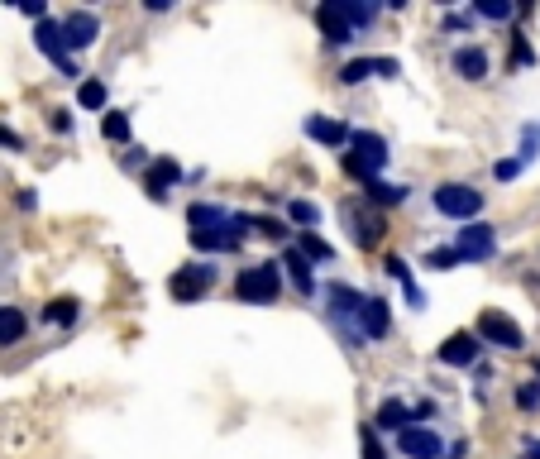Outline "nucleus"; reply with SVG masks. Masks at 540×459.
I'll return each instance as SVG.
<instances>
[{"label": "nucleus", "instance_id": "f257e3e1", "mask_svg": "<svg viewBox=\"0 0 540 459\" xmlns=\"http://www.w3.org/2000/svg\"><path fill=\"white\" fill-rule=\"evenodd\" d=\"M345 173L349 177H359V182H378V173L388 168V139L383 134H373V130H349V144H345Z\"/></svg>", "mask_w": 540, "mask_h": 459}, {"label": "nucleus", "instance_id": "f03ea898", "mask_svg": "<svg viewBox=\"0 0 540 459\" xmlns=\"http://www.w3.org/2000/svg\"><path fill=\"white\" fill-rule=\"evenodd\" d=\"M282 292V268L278 263H254L235 278V297L249 306H273Z\"/></svg>", "mask_w": 540, "mask_h": 459}, {"label": "nucleus", "instance_id": "7ed1b4c3", "mask_svg": "<svg viewBox=\"0 0 540 459\" xmlns=\"http://www.w3.org/2000/svg\"><path fill=\"white\" fill-rule=\"evenodd\" d=\"M431 201H435V211H440V216L459 220V225L478 220V211H483V192H474L469 182H440Z\"/></svg>", "mask_w": 540, "mask_h": 459}, {"label": "nucleus", "instance_id": "20e7f679", "mask_svg": "<svg viewBox=\"0 0 540 459\" xmlns=\"http://www.w3.org/2000/svg\"><path fill=\"white\" fill-rule=\"evenodd\" d=\"M493 249H497V230L493 225H483V220H469V225L454 235V254H459V263L493 259Z\"/></svg>", "mask_w": 540, "mask_h": 459}, {"label": "nucleus", "instance_id": "39448f33", "mask_svg": "<svg viewBox=\"0 0 540 459\" xmlns=\"http://www.w3.org/2000/svg\"><path fill=\"white\" fill-rule=\"evenodd\" d=\"M474 335H478V345L488 340V345H502V350H521V345H526L521 326L507 316V311H483V316H478V326H474Z\"/></svg>", "mask_w": 540, "mask_h": 459}, {"label": "nucleus", "instance_id": "423d86ee", "mask_svg": "<svg viewBox=\"0 0 540 459\" xmlns=\"http://www.w3.org/2000/svg\"><path fill=\"white\" fill-rule=\"evenodd\" d=\"M216 283V268L211 263H196V268H177L168 292H173V302H196V297H206Z\"/></svg>", "mask_w": 540, "mask_h": 459}, {"label": "nucleus", "instance_id": "0eeeda50", "mask_svg": "<svg viewBox=\"0 0 540 459\" xmlns=\"http://www.w3.org/2000/svg\"><path fill=\"white\" fill-rule=\"evenodd\" d=\"M316 24H321L325 44H349V39H354V24H349V15H345V0H325V5H316Z\"/></svg>", "mask_w": 540, "mask_h": 459}, {"label": "nucleus", "instance_id": "6e6552de", "mask_svg": "<svg viewBox=\"0 0 540 459\" xmlns=\"http://www.w3.org/2000/svg\"><path fill=\"white\" fill-rule=\"evenodd\" d=\"M345 225L354 230V244H364V249H373V244L383 240V216L368 211V206H359V201H354V206L345 201Z\"/></svg>", "mask_w": 540, "mask_h": 459}, {"label": "nucleus", "instance_id": "1a4fd4ad", "mask_svg": "<svg viewBox=\"0 0 540 459\" xmlns=\"http://www.w3.org/2000/svg\"><path fill=\"white\" fill-rule=\"evenodd\" d=\"M397 450L407 459H440L445 455V445H440V436H435L431 426H407V431L397 436Z\"/></svg>", "mask_w": 540, "mask_h": 459}, {"label": "nucleus", "instance_id": "9d476101", "mask_svg": "<svg viewBox=\"0 0 540 459\" xmlns=\"http://www.w3.org/2000/svg\"><path fill=\"white\" fill-rule=\"evenodd\" d=\"M58 29H63V44L67 48H91V44H96V34H101V20H96L91 10H72Z\"/></svg>", "mask_w": 540, "mask_h": 459}, {"label": "nucleus", "instance_id": "9b49d317", "mask_svg": "<svg viewBox=\"0 0 540 459\" xmlns=\"http://www.w3.org/2000/svg\"><path fill=\"white\" fill-rule=\"evenodd\" d=\"M402 67L392 63V58H354V63L340 67V82L345 87H359V82H368V77H397Z\"/></svg>", "mask_w": 540, "mask_h": 459}, {"label": "nucleus", "instance_id": "f8f14e48", "mask_svg": "<svg viewBox=\"0 0 540 459\" xmlns=\"http://www.w3.org/2000/svg\"><path fill=\"white\" fill-rule=\"evenodd\" d=\"M478 359V335L474 330H459V335H450L445 345H440V364H450V369H469Z\"/></svg>", "mask_w": 540, "mask_h": 459}, {"label": "nucleus", "instance_id": "ddd939ff", "mask_svg": "<svg viewBox=\"0 0 540 459\" xmlns=\"http://www.w3.org/2000/svg\"><path fill=\"white\" fill-rule=\"evenodd\" d=\"M34 39H39V48H44L53 63L63 67L67 77H77V67H72V58H67V44H63V29L53 20H39V29H34Z\"/></svg>", "mask_w": 540, "mask_h": 459}, {"label": "nucleus", "instance_id": "4468645a", "mask_svg": "<svg viewBox=\"0 0 540 459\" xmlns=\"http://www.w3.org/2000/svg\"><path fill=\"white\" fill-rule=\"evenodd\" d=\"M316 144H325V149H345L349 144V125H340V120H330V115H306L302 125Z\"/></svg>", "mask_w": 540, "mask_h": 459}, {"label": "nucleus", "instance_id": "2eb2a0df", "mask_svg": "<svg viewBox=\"0 0 540 459\" xmlns=\"http://www.w3.org/2000/svg\"><path fill=\"white\" fill-rule=\"evenodd\" d=\"M359 330H364L368 340H383L392 330V316H388V302L383 297H364V306H359Z\"/></svg>", "mask_w": 540, "mask_h": 459}, {"label": "nucleus", "instance_id": "dca6fc26", "mask_svg": "<svg viewBox=\"0 0 540 459\" xmlns=\"http://www.w3.org/2000/svg\"><path fill=\"white\" fill-rule=\"evenodd\" d=\"M187 220H192V235H211V230H230V225H235V216H230L225 206H206V201L192 206Z\"/></svg>", "mask_w": 540, "mask_h": 459}, {"label": "nucleus", "instance_id": "f3484780", "mask_svg": "<svg viewBox=\"0 0 540 459\" xmlns=\"http://www.w3.org/2000/svg\"><path fill=\"white\" fill-rule=\"evenodd\" d=\"M278 268H287V278H292V287H297L302 297H311V292H316V273H311V259H306L302 249H287Z\"/></svg>", "mask_w": 540, "mask_h": 459}, {"label": "nucleus", "instance_id": "a211bd4d", "mask_svg": "<svg viewBox=\"0 0 540 459\" xmlns=\"http://www.w3.org/2000/svg\"><path fill=\"white\" fill-rule=\"evenodd\" d=\"M373 426H378V431H397V436H402V431L411 426V407H407V402H397V397H388V402L378 407V416H373Z\"/></svg>", "mask_w": 540, "mask_h": 459}, {"label": "nucleus", "instance_id": "6ab92c4d", "mask_svg": "<svg viewBox=\"0 0 540 459\" xmlns=\"http://www.w3.org/2000/svg\"><path fill=\"white\" fill-rule=\"evenodd\" d=\"M454 72H459L464 82H483V77H488V53H483V48H459V53H454Z\"/></svg>", "mask_w": 540, "mask_h": 459}, {"label": "nucleus", "instance_id": "aec40b11", "mask_svg": "<svg viewBox=\"0 0 540 459\" xmlns=\"http://www.w3.org/2000/svg\"><path fill=\"white\" fill-rule=\"evenodd\" d=\"M177 177H182V168H177L173 158H158V163L149 168V197H153V201H163V197H168V187H173Z\"/></svg>", "mask_w": 540, "mask_h": 459}, {"label": "nucleus", "instance_id": "412c9836", "mask_svg": "<svg viewBox=\"0 0 540 459\" xmlns=\"http://www.w3.org/2000/svg\"><path fill=\"white\" fill-rule=\"evenodd\" d=\"M383 268H388L392 278L402 283V292H407V302H411V306H426V292H421V287L411 283V268H407V259H397V254H388V259H383Z\"/></svg>", "mask_w": 540, "mask_h": 459}, {"label": "nucleus", "instance_id": "4be33fe9", "mask_svg": "<svg viewBox=\"0 0 540 459\" xmlns=\"http://www.w3.org/2000/svg\"><path fill=\"white\" fill-rule=\"evenodd\" d=\"M29 321H24L20 306H0V345H20Z\"/></svg>", "mask_w": 540, "mask_h": 459}, {"label": "nucleus", "instance_id": "5701e85b", "mask_svg": "<svg viewBox=\"0 0 540 459\" xmlns=\"http://www.w3.org/2000/svg\"><path fill=\"white\" fill-rule=\"evenodd\" d=\"M330 306H335V316H359V306H364V292L349 283H330Z\"/></svg>", "mask_w": 540, "mask_h": 459}, {"label": "nucleus", "instance_id": "b1692460", "mask_svg": "<svg viewBox=\"0 0 540 459\" xmlns=\"http://www.w3.org/2000/svg\"><path fill=\"white\" fill-rule=\"evenodd\" d=\"M364 192H368V206H378V211H383V206H402V201H407V187H397V182H368Z\"/></svg>", "mask_w": 540, "mask_h": 459}, {"label": "nucleus", "instance_id": "393cba45", "mask_svg": "<svg viewBox=\"0 0 540 459\" xmlns=\"http://www.w3.org/2000/svg\"><path fill=\"white\" fill-rule=\"evenodd\" d=\"M77 316H82V306L72 302V297H58V302L44 306V321H53V326H72Z\"/></svg>", "mask_w": 540, "mask_h": 459}, {"label": "nucleus", "instance_id": "a878e982", "mask_svg": "<svg viewBox=\"0 0 540 459\" xmlns=\"http://www.w3.org/2000/svg\"><path fill=\"white\" fill-rule=\"evenodd\" d=\"M77 101H82V110H106V82L87 77V82L77 87Z\"/></svg>", "mask_w": 540, "mask_h": 459}, {"label": "nucleus", "instance_id": "bb28decb", "mask_svg": "<svg viewBox=\"0 0 540 459\" xmlns=\"http://www.w3.org/2000/svg\"><path fill=\"white\" fill-rule=\"evenodd\" d=\"M359 450H364V459H388V450H383V440H378V431H373V426H364V431H359Z\"/></svg>", "mask_w": 540, "mask_h": 459}, {"label": "nucleus", "instance_id": "cd10ccee", "mask_svg": "<svg viewBox=\"0 0 540 459\" xmlns=\"http://www.w3.org/2000/svg\"><path fill=\"white\" fill-rule=\"evenodd\" d=\"M297 249H302L306 259H330V254H335V249H330V244H325L321 235H311V230L302 235V244H297Z\"/></svg>", "mask_w": 540, "mask_h": 459}, {"label": "nucleus", "instance_id": "c85d7f7f", "mask_svg": "<svg viewBox=\"0 0 540 459\" xmlns=\"http://www.w3.org/2000/svg\"><path fill=\"white\" fill-rule=\"evenodd\" d=\"M101 130H106V139H120V144H125V139H130V115H106Z\"/></svg>", "mask_w": 540, "mask_h": 459}, {"label": "nucleus", "instance_id": "c756f323", "mask_svg": "<svg viewBox=\"0 0 540 459\" xmlns=\"http://www.w3.org/2000/svg\"><path fill=\"white\" fill-rule=\"evenodd\" d=\"M478 15L483 20H512V5L507 0H478Z\"/></svg>", "mask_w": 540, "mask_h": 459}, {"label": "nucleus", "instance_id": "7c9ffc66", "mask_svg": "<svg viewBox=\"0 0 540 459\" xmlns=\"http://www.w3.org/2000/svg\"><path fill=\"white\" fill-rule=\"evenodd\" d=\"M287 216L297 220V225H316V220H321V211H316L311 201H292V206H287Z\"/></svg>", "mask_w": 540, "mask_h": 459}, {"label": "nucleus", "instance_id": "2f4dec72", "mask_svg": "<svg viewBox=\"0 0 540 459\" xmlns=\"http://www.w3.org/2000/svg\"><path fill=\"white\" fill-rule=\"evenodd\" d=\"M345 15H349V24H368L378 15V5H354V0H345Z\"/></svg>", "mask_w": 540, "mask_h": 459}, {"label": "nucleus", "instance_id": "473e14b6", "mask_svg": "<svg viewBox=\"0 0 540 459\" xmlns=\"http://www.w3.org/2000/svg\"><path fill=\"white\" fill-rule=\"evenodd\" d=\"M517 407H521V412L540 407V383H526V388H521V393H517Z\"/></svg>", "mask_w": 540, "mask_h": 459}, {"label": "nucleus", "instance_id": "72a5a7b5", "mask_svg": "<svg viewBox=\"0 0 540 459\" xmlns=\"http://www.w3.org/2000/svg\"><path fill=\"white\" fill-rule=\"evenodd\" d=\"M454 263H459L454 249H435V254H426V268H454Z\"/></svg>", "mask_w": 540, "mask_h": 459}, {"label": "nucleus", "instance_id": "f704fd0d", "mask_svg": "<svg viewBox=\"0 0 540 459\" xmlns=\"http://www.w3.org/2000/svg\"><path fill=\"white\" fill-rule=\"evenodd\" d=\"M521 173V163H517V158H502V163H497V168H493V177H497V182H512V177H517Z\"/></svg>", "mask_w": 540, "mask_h": 459}, {"label": "nucleus", "instance_id": "c9c22d12", "mask_svg": "<svg viewBox=\"0 0 540 459\" xmlns=\"http://www.w3.org/2000/svg\"><path fill=\"white\" fill-rule=\"evenodd\" d=\"M512 63H517V67L536 63V53H531V44H526V39H517V48H512Z\"/></svg>", "mask_w": 540, "mask_h": 459}, {"label": "nucleus", "instance_id": "e433bc0d", "mask_svg": "<svg viewBox=\"0 0 540 459\" xmlns=\"http://www.w3.org/2000/svg\"><path fill=\"white\" fill-rule=\"evenodd\" d=\"M0 144H5V149H24V139L15 130H5V125H0Z\"/></svg>", "mask_w": 540, "mask_h": 459}, {"label": "nucleus", "instance_id": "4c0bfd02", "mask_svg": "<svg viewBox=\"0 0 540 459\" xmlns=\"http://www.w3.org/2000/svg\"><path fill=\"white\" fill-rule=\"evenodd\" d=\"M24 15H29V20H48V10L39 0H24Z\"/></svg>", "mask_w": 540, "mask_h": 459}, {"label": "nucleus", "instance_id": "58836bf2", "mask_svg": "<svg viewBox=\"0 0 540 459\" xmlns=\"http://www.w3.org/2000/svg\"><path fill=\"white\" fill-rule=\"evenodd\" d=\"M445 29H469V15H459V10H450V15H445Z\"/></svg>", "mask_w": 540, "mask_h": 459}, {"label": "nucleus", "instance_id": "ea45409f", "mask_svg": "<svg viewBox=\"0 0 540 459\" xmlns=\"http://www.w3.org/2000/svg\"><path fill=\"white\" fill-rule=\"evenodd\" d=\"M53 130H58V134H67V130H72V120H67V110H53Z\"/></svg>", "mask_w": 540, "mask_h": 459}, {"label": "nucleus", "instance_id": "a19ab883", "mask_svg": "<svg viewBox=\"0 0 540 459\" xmlns=\"http://www.w3.org/2000/svg\"><path fill=\"white\" fill-rule=\"evenodd\" d=\"M464 455H469V445L459 440V445H450V455H445V459H464Z\"/></svg>", "mask_w": 540, "mask_h": 459}, {"label": "nucleus", "instance_id": "79ce46f5", "mask_svg": "<svg viewBox=\"0 0 540 459\" xmlns=\"http://www.w3.org/2000/svg\"><path fill=\"white\" fill-rule=\"evenodd\" d=\"M526 459H540V445H531V450H526Z\"/></svg>", "mask_w": 540, "mask_h": 459}, {"label": "nucleus", "instance_id": "37998d69", "mask_svg": "<svg viewBox=\"0 0 540 459\" xmlns=\"http://www.w3.org/2000/svg\"><path fill=\"white\" fill-rule=\"evenodd\" d=\"M536 378H540V364H536Z\"/></svg>", "mask_w": 540, "mask_h": 459}]
</instances>
